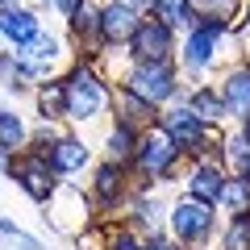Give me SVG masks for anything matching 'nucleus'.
<instances>
[{"instance_id":"nucleus-6","label":"nucleus","mask_w":250,"mask_h":250,"mask_svg":"<svg viewBox=\"0 0 250 250\" xmlns=\"http://www.w3.org/2000/svg\"><path fill=\"white\" fill-rule=\"evenodd\" d=\"M142 9H134L129 0H104L100 4V42L113 50V46H129L142 25Z\"/></svg>"},{"instance_id":"nucleus-28","label":"nucleus","mask_w":250,"mask_h":250,"mask_svg":"<svg viewBox=\"0 0 250 250\" xmlns=\"http://www.w3.org/2000/svg\"><path fill=\"white\" fill-rule=\"evenodd\" d=\"M104 250H146V242L138 238L134 229H117V233L104 238Z\"/></svg>"},{"instance_id":"nucleus-29","label":"nucleus","mask_w":250,"mask_h":250,"mask_svg":"<svg viewBox=\"0 0 250 250\" xmlns=\"http://www.w3.org/2000/svg\"><path fill=\"white\" fill-rule=\"evenodd\" d=\"M146 250H179V242L163 238V233H150V238H146Z\"/></svg>"},{"instance_id":"nucleus-13","label":"nucleus","mask_w":250,"mask_h":250,"mask_svg":"<svg viewBox=\"0 0 250 250\" xmlns=\"http://www.w3.org/2000/svg\"><path fill=\"white\" fill-rule=\"evenodd\" d=\"M42 154L50 159L54 175H75V171H83V167H88V159H92L88 142H80V138H71V134H62L59 142H50Z\"/></svg>"},{"instance_id":"nucleus-31","label":"nucleus","mask_w":250,"mask_h":250,"mask_svg":"<svg viewBox=\"0 0 250 250\" xmlns=\"http://www.w3.org/2000/svg\"><path fill=\"white\" fill-rule=\"evenodd\" d=\"M129 4H134V9H142V13H150V9H154V0H129Z\"/></svg>"},{"instance_id":"nucleus-20","label":"nucleus","mask_w":250,"mask_h":250,"mask_svg":"<svg viewBox=\"0 0 250 250\" xmlns=\"http://www.w3.org/2000/svg\"><path fill=\"white\" fill-rule=\"evenodd\" d=\"M246 0H188V9L196 21H221V25H233V17L242 13Z\"/></svg>"},{"instance_id":"nucleus-4","label":"nucleus","mask_w":250,"mask_h":250,"mask_svg":"<svg viewBox=\"0 0 250 250\" xmlns=\"http://www.w3.org/2000/svg\"><path fill=\"white\" fill-rule=\"evenodd\" d=\"M167 225H171V238H175L179 246H205L208 233H213V225H217V217H213V205H200V200L184 196V200L171 205Z\"/></svg>"},{"instance_id":"nucleus-11","label":"nucleus","mask_w":250,"mask_h":250,"mask_svg":"<svg viewBox=\"0 0 250 250\" xmlns=\"http://www.w3.org/2000/svg\"><path fill=\"white\" fill-rule=\"evenodd\" d=\"M17 62H21V71H25V80H38V75H46L54 67V62H62V42L54 34H38L34 42L17 46Z\"/></svg>"},{"instance_id":"nucleus-32","label":"nucleus","mask_w":250,"mask_h":250,"mask_svg":"<svg viewBox=\"0 0 250 250\" xmlns=\"http://www.w3.org/2000/svg\"><path fill=\"white\" fill-rule=\"evenodd\" d=\"M242 29H250V0L242 4Z\"/></svg>"},{"instance_id":"nucleus-1","label":"nucleus","mask_w":250,"mask_h":250,"mask_svg":"<svg viewBox=\"0 0 250 250\" xmlns=\"http://www.w3.org/2000/svg\"><path fill=\"white\" fill-rule=\"evenodd\" d=\"M62 92H67V117L71 121H92L96 113H104L113 104V92H108L104 75L92 67V62H71L67 75H62Z\"/></svg>"},{"instance_id":"nucleus-14","label":"nucleus","mask_w":250,"mask_h":250,"mask_svg":"<svg viewBox=\"0 0 250 250\" xmlns=\"http://www.w3.org/2000/svg\"><path fill=\"white\" fill-rule=\"evenodd\" d=\"M221 100H225V113H229V117H238V121L250 117V62H238V67L225 71Z\"/></svg>"},{"instance_id":"nucleus-21","label":"nucleus","mask_w":250,"mask_h":250,"mask_svg":"<svg viewBox=\"0 0 250 250\" xmlns=\"http://www.w3.org/2000/svg\"><path fill=\"white\" fill-rule=\"evenodd\" d=\"M150 17L163 21L171 34H179V29H192V25H196V17H192V9H188V0H154Z\"/></svg>"},{"instance_id":"nucleus-22","label":"nucleus","mask_w":250,"mask_h":250,"mask_svg":"<svg viewBox=\"0 0 250 250\" xmlns=\"http://www.w3.org/2000/svg\"><path fill=\"white\" fill-rule=\"evenodd\" d=\"M25 142H29L25 121H21L13 108H0V150H4V154H9V150H21Z\"/></svg>"},{"instance_id":"nucleus-17","label":"nucleus","mask_w":250,"mask_h":250,"mask_svg":"<svg viewBox=\"0 0 250 250\" xmlns=\"http://www.w3.org/2000/svg\"><path fill=\"white\" fill-rule=\"evenodd\" d=\"M104 154H108V163L129 167V163H134V154H138V129L113 121V125H108V134H104Z\"/></svg>"},{"instance_id":"nucleus-10","label":"nucleus","mask_w":250,"mask_h":250,"mask_svg":"<svg viewBox=\"0 0 250 250\" xmlns=\"http://www.w3.org/2000/svg\"><path fill=\"white\" fill-rule=\"evenodd\" d=\"M225 184H229V175H225L221 163H192V171H188L184 188H188V196L200 200V205H221L225 196Z\"/></svg>"},{"instance_id":"nucleus-9","label":"nucleus","mask_w":250,"mask_h":250,"mask_svg":"<svg viewBox=\"0 0 250 250\" xmlns=\"http://www.w3.org/2000/svg\"><path fill=\"white\" fill-rule=\"evenodd\" d=\"M171 54H175V34H171L163 21L146 17L142 25H138L134 42H129V59L134 62H171Z\"/></svg>"},{"instance_id":"nucleus-25","label":"nucleus","mask_w":250,"mask_h":250,"mask_svg":"<svg viewBox=\"0 0 250 250\" xmlns=\"http://www.w3.org/2000/svg\"><path fill=\"white\" fill-rule=\"evenodd\" d=\"M221 250H250V213H233L221 233Z\"/></svg>"},{"instance_id":"nucleus-33","label":"nucleus","mask_w":250,"mask_h":250,"mask_svg":"<svg viewBox=\"0 0 250 250\" xmlns=\"http://www.w3.org/2000/svg\"><path fill=\"white\" fill-rule=\"evenodd\" d=\"M9 4H21V0H0V9H9Z\"/></svg>"},{"instance_id":"nucleus-23","label":"nucleus","mask_w":250,"mask_h":250,"mask_svg":"<svg viewBox=\"0 0 250 250\" xmlns=\"http://www.w3.org/2000/svg\"><path fill=\"white\" fill-rule=\"evenodd\" d=\"M38 113H42L46 121L67 117V92H62V80H59V83H42V88H38Z\"/></svg>"},{"instance_id":"nucleus-7","label":"nucleus","mask_w":250,"mask_h":250,"mask_svg":"<svg viewBox=\"0 0 250 250\" xmlns=\"http://www.w3.org/2000/svg\"><path fill=\"white\" fill-rule=\"evenodd\" d=\"M159 125L167 129L171 138H175V146H179L184 154H196L200 146L213 138V129H208V125L200 121L192 108H188V100H184V104H171L167 113H159Z\"/></svg>"},{"instance_id":"nucleus-8","label":"nucleus","mask_w":250,"mask_h":250,"mask_svg":"<svg viewBox=\"0 0 250 250\" xmlns=\"http://www.w3.org/2000/svg\"><path fill=\"white\" fill-rule=\"evenodd\" d=\"M225 34H229V25H221V21H196V25L188 29V38H184V67L188 71L213 67L217 62V46H221Z\"/></svg>"},{"instance_id":"nucleus-26","label":"nucleus","mask_w":250,"mask_h":250,"mask_svg":"<svg viewBox=\"0 0 250 250\" xmlns=\"http://www.w3.org/2000/svg\"><path fill=\"white\" fill-rule=\"evenodd\" d=\"M221 205L229 208V213H250V175H229Z\"/></svg>"},{"instance_id":"nucleus-3","label":"nucleus","mask_w":250,"mask_h":250,"mask_svg":"<svg viewBox=\"0 0 250 250\" xmlns=\"http://www.w3.org/2000/svg\"><path fill=\"white\" fill-rule=\"evenodd\" d=\"M121 88H129L134 96H142L146 104L163 108V104H171V100H175L179 75H175V67H171V62H134V67L125 71Z\"/></svg>"},{"instance_id":"nucleus-30","label":"nucleus","mask_w":250,"mask_h":250,"mask_svg":"<svg viewBox=\"0 0 250 250\" xmlns=\"http://www.w3.org/2000/svg\"><path fill=\"white\" fill-rule=\"evenodd\" d=\"M46 4H50V9H59L62 17H71V13H75V9L83 4V0H46Z\"/></svg>"},{"instance_id":"nucleus-16","label":"nucleus","mask_w":250,"mask_h":250,"mask_svg":"<svg viewBox=\"0 0 250 250\" xmlns=\"http://www.w3.org/2000/svg\"><path fill=\"white\" fill-rule=\"evenodd\" d=\"M42 34V21H38L34 9H21V4H9L0 9V38H9L13 46H25Z\"/></svg>"},{"instance_id":"nucleus-18","label":"nucleus","mask_w":250,"mask_h":250,"mask_svg":"<svg viewBox=\"0 0 250 250\" xmlns=\"http://www.w3.org/2000/svg\"><path fill=\"white\" fill-rule=\"evenodd\" d=\"M67 25H71L75 42H88V46H104L100 42V4L96 0H83L80 9L67 17Z\"/></svg>"},{"instance_id":"nucleus-5","label":"nucleus","mask_w":250,"mask_h":250,"mask_svg":"<svg viewBox=\"0 0 250 250\" xmlns=\"http://www.w3.org/2000/svg\"><path fill=\"white\" fill-rule=\"evenodd\" d=\"M9 175L21 184V192H25L29 200H38V205H46V200L59 192V184H54V171H50V159H46L42 150H25L17 154V159L9 163Z\"/></svg>"},{"instance_id":"nucleus-12","label":"nucleus","mask_w":250,"mask_h":250,"mask_svg":"<svg viewBox=\"0 0 250 250\" xmlns=\"http://www.w3.org/2000/svg\"><path fill=\"white\" fill-rule=\"evenodd\" d=\"M125 196H129V188H125V167L121 163H100L96 175H92V205H96L100 213H113Z\"/></svg>"},{"instance_id":"nucleus-15","label":"nucleus","mask_w":250,"mask_h":250,"mask_svg":"<svg viewBox=\"0 0 250 250\" xmlns=\"http://www.w3.org/2000/svg\"><path fill=\"white\" fill-rule=\"evenodd\" d=\"M113 113H117V121H121V125H129V129H138V134L150 129V125L159 121V108L146 104L142 96H134L129 88H117L113 92Z\"/></svg>"},{"instance_id":"nucleus-27","label":"nucleus","mask_w":250,"mask_h":250,"mask_svg":"<svg viewBox=\"0 0 250 250\" xmlns=\"http://www.w3.org/2000/svg\"><path fill=\"white\" fill-rule=\"evenodd\" d=\"M0 250H46V246L34 238V233L17 229L13 221H4V217H0Z\"/></svg>"},{"instance_id":"nucleus-24","label":"nucleus","mask_w":250,"mask_h":250,"mask_svg":"<svg viewBox=\"0 0 250 250\" xmlns=\"http://www.w3.org/2000/svg\"><path fill=\"white\" fill-rule=\"evenodd\" d=\"M134 225H138V229H150V233L163 229V205L154 196H146V192L134 196Z\"/></svg>"},{"instance_id":"nucleus-19","label":"nucleus","mask_w":250,"mask_h":250,"mask_svg":"<svg viewBox=\"0 0 250 250\" xmlns=\"http://www.w3.org/2000/svg\"><path fill=\"white\" fill-rule=\"evenodd\" d=\"M188 108H192L208 129L225 121V100H221V92H217V88H196L192 96H188Z\"/></svg>"},{"instance_id":"nucleus-2","label":"nucleus","mask_w":250,"mask_h":250,"mask_svg":"<svg viewBox=\"0 0 250 250\" xmlns=\"http://www.w3.org/2000/svg\"><path fill=\"white\" fill-rule=\"evenodd\" d=\"M179 154H184V150L175 146V138H171L167 129L154 121L150 129H142V134H138L134 167H138V175H142V179H171V175H175Z\"/></svg>"}]
</instances>
